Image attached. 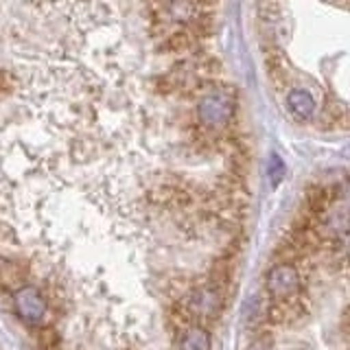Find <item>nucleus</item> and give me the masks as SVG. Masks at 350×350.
Wrapping results in <instances>:
<instances>
[{
	"mask_svg": "<svg viewBox=\"0 0 350 350\" xmlns=\"http://www.w3.org/2000/svg\"><path fill=\"white\" fill-rule=\"evenodd\" d=\"M287 107H289V114L298 120V123H309L317 112L315 98L306 90H291L287 94Z\"/></svg>",
	"mask_w": 350,
	"mask_h": 350,
	"instance_id": "obj_4",
	"label": "nucleus"
},
{
	"mask_svg": "<svg viewBox=\"0 0 350 350\" xmlns=\"http://www.w3.org/2000/svg\"><path fill=\"white\" fill-rule=\"evenodd\" d=\"M14 304L16 313L25 324L29 326H44L51 324V302L44 289L25 284L14 291Z\"/></svg>",
	"mask_w": 350,
	"mask_h": 350,
	"instance_id": "obj_1",
	"label": "nucleus"
},
{
	"mask_svg": "<svg viewBox=\"0 0 350 350\" xmlns=\"http://www.w3.org/2000/svg\"><path fill=\"white\" fill-rule=\"evenodd\" d=\"M224 72V66L215 55H195V75L204 81H217Z\"/></svg>",
	"mask_w": 350,
	"mask_h": 350,
	"instance_id": "obj_6",
	"label": "nucleus"
},
{
	"mask_svg": "<svg viewBox=\"0 0 350 350\" xmlns=\"http://www.w3.org/2000/svg\"><path fill=\"white\" fill-rule=\"evenodd\" d=\"M262 55H265V70H267L271 85L276 88V90H284V88H289L291 77L287 72V64H284L282 51L276 49V46H269V49H262Z\"/></svg>",
	"mask_w": 350,
	"mask_h": 350,
	"instance_id": "obj_3",
	"label": "nucleus"
},
{
	"mask_svg": "<svg viewBox=\"0 0 350 350\" xmlns=\"http://www.w3.org/2000/svg\"><path fill=\"white\" fill-rule=\"evenodd\" d=\"M9 77L5 75V72H0V92H5V90H9Z\"/></svg>",
	"mask_w": 350,
	"mask_h": 350,
	"instance_id": "obj_8",
	"label": "nucleus"
},
{
	"mask_svg": "<svg viewBox=\"0 0 350 350\" xmlns=\"http://www.w3.org/2000/svg\"><path fill=\"white\" fill-rule=\"evenodd\" d=\"M267 173H269V180H271L273 186H278V184L282 182V178H284V162L276 156V153L271 156V162H269Z\"/></svg>",
	"mask_w": 350,
	"mask_h": 350,
	"instance_id": "obj_7",
	"label": "nucleus"
},
{
	"mask_svg": "<svg viewBox=\"0 0 350 350\" xmlns=\"http://www.w3.org/2000/svg\"><path fill=\"white\" fill-rule=\"evenodd\" d=\"M186 29H189L195 38L206 40L213 36L215 31V16L213 9H195V14L191 16V20L186 22Z\"/></svg>",
	"mask_w": 350,
	"mask_h": 350,
	"instance_id": "obj_5",
	"label": "nucleus"
},
{
	"mask_svg": "<svg viewBox=\"0 0 350 350\" xmlns=\"http://www.w3.org/2000/svg\"><path fill=\"white\" fill-rule=\"evenodd\" d=\"M160 49L164 53H171V55H182V57H191V55H197L202 49V40L195 38L189 29H178L169 36L167 40H162Z\"/></svg>",
	"mask_w": 350,
	"mask_h": 350,
	"instance_id": "obj_2",
	"label": "nucleus"
}]
</instances>
